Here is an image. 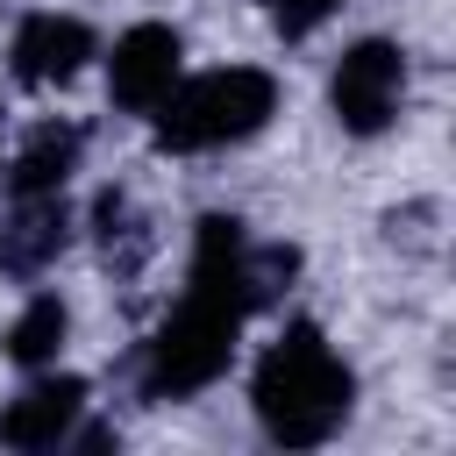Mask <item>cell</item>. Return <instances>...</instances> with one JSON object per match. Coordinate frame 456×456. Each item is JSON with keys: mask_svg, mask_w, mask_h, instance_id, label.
Wrapping results in <instances>:
<instances>
[{"mask_svg": "<svg viewBox=\"0 0 456 456\" xmlns=\"http://www.w3.org/2000/svg\"><path fill=\"white\" fill-rule=\"evenodd\" d=\"M399 107H406V50L392 36L349 43L335 57V71H328V114H335V128L356 135V142H370V135H385L399 121Z\"/></svg>", "mask_w": 456, "mask_h": 456, "instance_id": "277c9868", "label": "cell"}, {"mask_svg": "<svg viewBox=\"0 0 456 456\" xmlns=\"http://www.w3.org/2000/svg\"><path fill=\"white\" fill-rule=\"evenodd\" d=\"M86 378L71 370H28V385L0 406V449H21V456H43V449H64V435L78 428L86 413Z\"/></svg>", "mask_w": 456, "mask_h": 456, "instance_id": "52a82bcc", "label": "cell"}, {"mask_svg": "<svg viewBox=\"0 0 456 456\" xmlns=\"http://www.w3.org/2000/svg\"><path fill=\"white\" fill-rule=\"evenodd\" d=\"M93 242H100V264H107L114 278H135V271L157 256V221H150L121 185H107V192L93 200Z\"/></svg>", "mask_w": 456, "mask_h": 456, "instance_id": "30bf717a", "label": "cell"}, {"mask_svg": "<svg viewBox=\"0 0 456 456\" xmlns=\"http://www.w3.org/2000/svg\"><path fill=\"white\" fill-rule=\"evenodd\" d=\"M264 7H271V28H278L285 43H306V36H314L342 0H264Z\"/></svg>", "mask_w": 456, "mask_h": 456, "instance_id": "7c38bea8", "label": "cell"}, {"mask_svg": "<svg viewBox=\"0 0 456 456\" xmlns=\"http://www.w3.org/2000/svg\"><path fill=\"white\" fill-rule=\"evenodd\" d=\"M178 78H185V36H178L171 21H135V28L114 36V50H107V100H114L121 114L150 121L157 100H164Z\"/></svg>", "mask_w": 456, "mask_h": 456, "instance_id": "5b68a950", "label": "cell"}, {"mask_svg": "<svg viewBox=\"0 0 456 456\" xmlns=\"http://www.w3.org/2000/svg\"><path fill=\"white\" fill-rule=\"evenodd\" d=\"M435 214H442L435 200H413V207H399L385 228H392V242H406V249H428V242H435V228H428Z\"/></svg>", "mask_w": 456, "mask_h": 456, "instance_id": "4fadbf2b", "label": "cell"}, {"mask_svg": "<svg viewBox=\"0 0 456 456\" xmlns=\"http://www.w3.org/2000/svg\"><path fill=\"white\" fill-rule=\"evenodd\" d=\"M242 321H249V314H242L228 292L185 278L178 306H171V314L150 328V342L128 356L135 399H142V406H185V399H200L207 385H221L228 363H235Z\"/></svg>", "mask_w": 456, "mask_h": 456, "instance_id": "7a4b0ae2", "label": "cell"}, {"mask_svg": "<svg viewBox=\"0 0 456 456\" xmlns=\"http://www.w3.org/2000/svg\"><path fill=\"white\" fill-rule=\"evenodd\" d=\"M0 128H7V114H0Z\"/></svg>", "mask_w": 456, "mask_h": 456, "instance_id": "5bb4252c", "label": "cell"}, {"mask_svg": "<svg viewBox=\"0 0 456 456\" xmlns=\"http://www.w3.org/2000/svg\"><path fill=\"white\" fill-rule=\"evenodd\" d=\"M249 406L271 449H328L356 413V370L314 321H285V335L256 356Z\"/></svg>", "mask_w": 456, "mask_h": 456, "instance_id": "6da1fadb", "label": "cell"}, {"mask_svg": "<svg viewBox=\"0 0 456 456\" xmlns=\"http://www.w3.org/2000/svg\"><path fill=\"white\" fill-rule=\"evenodd\" d=\"M278 114V78L264 64H221V71H200V78H178L150 128H157V150L164 157H207V150H235L249 135H264Z\"/></svg>", "mask_w": 456, "mask_h": 456, "instance_id": "3957f363", "label": "cell"}, {"mask_svg": "<svg viewBox=\"0 0 456 456\" xmlns=\"http://www.w3.org/2000/svg\"><path fill=\"white\" fill-rule=\"evenodd\" d=\"M64 335H71V306H64L57 292H28V306L7 321L0 349H7L14 370H50V363L64 356Z\"/></svg>", "mask_w": 456, "mask_h": 456, "instance_id": "8fae6325", "label": "cell"}, {"mask_svg": "<svg viewBox=\"0 0 456 456\" xmlns=\"http://www.w3.org/2000/svg\"><path fill=\"white\" fill-rule=\"evenodd\" d=\"M71 235H78V221H71V200H64V192L7 200V214H0V278L36 285V278L71 249Z\"/></svg>", "mask_w": 456, "mask_h": 456, "instance_id": "ba28073f", "label": "cell"}, {"mask_svg": "<svg viewBox=\"0 0 456 456\" xmlns=\"http://www.w3.org/2000/svg\"><path fill=\"white\" fill-rule=\"evenodd\" d=\"M93 57H100L93 21H86V14H57V7L21 14L14 43H7V71H14V86H36V93H43V86H71Z\"/></svg>", "mask_w": 456, "mask_h": 456, "instance_id": "8992f818", "label": "cell"}, {"mask_svg": "<svg viewBox=\"0 0 456 456\" xmlns=\"http://www.w3.org/2000/svg\"><path fill=\"white\" fill-rule=\"evenodd\" d=\"M78 157H86V128L78 121H36L28 135H21V150L7 157V171H0V185H7V200H28V192H64L71 185V171H78Z\"/></svg>", "mask_w": 456, "mask_h": 456, "instance_id": "9c48e42d", "label": "cell"}]
</instances>
